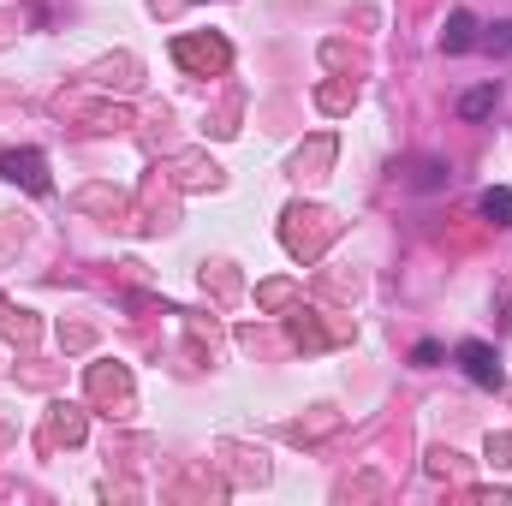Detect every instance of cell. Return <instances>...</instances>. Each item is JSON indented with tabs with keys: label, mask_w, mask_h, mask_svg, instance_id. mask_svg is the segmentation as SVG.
Listing matches in <instances>:
<instances>
[{
	"label": "cell",
	"mask_w": 512,
	"mask_h": 506,
	"mask_svg": "<svg viewBox=\"0 0 512 506\" xmlns=\"http://www.w3.org/2000/svg\"><path fill=\"white\" fill-rule=\"evenodd\" d=\"M453 358H459V370L477 381V387H501V358H495V346H483V340H465Z\"/></svg>",
	"instance_id": "7a4b0ae2"
},
{
	"label": "cell",
	"mask_w": 512,
	"mask_h": 506,
	"mask_svg": "<svg viewBox=\"0 0 512 506\" xmlns=\"http://www.w3.org/2000/svg\"><path fill=\"white\" fill-rule=\"evenodd\" d=\"M173 54H179V66H191V72H221V66H227V42H221V36H209V42H203V36H185Z\"/></svg>",
	"instance_id": "3957f363"
},
{
	"label": "cell",
	"mask_w": 512,
	"mask_h": 506,
	"mask_svg": "<svg viewBox=\"0 0 512 506\" xmlns=\"http://www.w3.org/2000/svg\"><path fill=\"white\" fill-rule=\"evenodd\" d=\"M489 108H495V90H471V96L459 102V114H465V120H483Z\"/></svg>",
	"instance_id": "8992f818"
},
{
	"label": "cell",
	"mask_w": 512,
	"mask_h": 506,
	"mask_svg": "<svg viewBox=\"0 0 512 506\" xmlns=\"http://www.w3.org/2000/svg\"><path fill=\"white\" fill-rule=\"evenodd\" d=\"M0 173H6L12 185L36 191V197H48V191H54V179H48V161H42V149H12V155H0Z\"/></svg>",
	"instance_id": "6da1fadb"
},
{
	"label": "cell",
	"mask_w": 512,
	"mask_h": 506,
	"mask_svg": "<svg viewBox=\"0 0 512 506\" xmlns=\"http://www.w3.org/2000/svg\"><path fill=\"white\" fill-rule=\"evenodd\" d=\"M471 42H477V18H471V12H453L447 30H441V48H447V54H465Z\"/></svg>",
	"instance_id": "277c9868"
},
{
	"label": "cell",
	"mask_w": 512,
	"mask_h": 506,
	"mask_svg": "<svg viewBox=\"0 0 512 506\" xmlns=\"http://www.w3.org/2000/svg\"><path fill=\"white\" fill-rule=\"evenodd\" d=\"M477 209H483L495 227H512V191H507V185H489V191L477 197Z\"/></svg>",
	"instance_id": "5b68a950"
}]
</instances>
